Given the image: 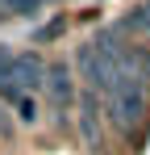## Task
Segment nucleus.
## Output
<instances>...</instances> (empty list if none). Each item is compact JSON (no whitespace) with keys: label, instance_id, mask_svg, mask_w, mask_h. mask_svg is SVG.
I'll return each mask as SVG.
<instances>
[{"label":"nucleus","instance_id":"nucleus-1","mask_svg":"<svg viewBox=\"0 0 150 155\" xmlns=\"http://www.w3.org/2000/svg\"><path fill=\"white\" fill-rule=\"evenodd\" d=\"M104 117H108L113 130L133 138L150 117V88L138 84V80H121L113 92H104Z\"/></svg>","mask_w":150,"mask_h":155},{"label":"nucleus","instance_id":"nucleus-2","mask_svg":"<svg viewBox=\"0 0 150 155\" xmlns=\"http://www.w3.org/2000/svg\"><path fill=\"white\" fill-rule=\"evenodd\" d=\"M42 92H46L50 101V113H54V122L58 126H67V113L75 109V67L67 63V59H54V63H46V80H42Z\"/></svg>","mask_w":150,"mask_h":155},{"label":"nucleus","instance_id":"nucleus-3","mask_svg":"<svg viewBox=\"0 0 150 155\" xmlns=\"http://www.w3.org/2000/svg\"><path fill=\"white\" fill-rule=\"evenodd\" d=\"M75 134L88 151L104 147V97L92 88H79L75 92Z\"/></svg>","mask_w":150,"mask_h":155},{"label":"nucleus","instance_id":"nucleus-4","mask_svg":"<svg viewBox=\"0 0 150 155\" xmlns=\"http://www.w3.org/2000/svg\"><path fill=\"white\" fill-rule=\"evenodd\" d=\"M0 4L8 8V17H38L46 8V0H0Z\"/></svg>","mask_w":150,"mask_h":155},{"label":"nucleus","instance_id":"nucleus-5","mask_svg":"<svg viewBox=\"0 0 150 155\" xmlns=\"http://www.w3.org/2000/svg\"><path fill=\"white\" fill-rule=\"evenodd\" d=\"M13 109H17V117H21L25 126H33V122H38V101H33V92L17 97V101H13Z\"/></svg>","mask_w":150,"mask_h":155}]
</instances>
